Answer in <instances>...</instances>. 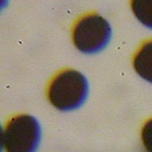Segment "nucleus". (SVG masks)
<instances>
[{
    "mask_svg": "<svg viewBox=\"0 0 152 152\" xmlns=\"http://www.w3.org/2000/svg\"><path fill=\"white\" fill-rule=\"evenodd\" d=\"M130 5L139 21L152 29V0H130Z\"/></svg>",
    "mask_w": 152,
    "mask_h": 152,
    "instance_id": "5",
    "label": "nucleus"
},
{
    "mask_svg": "<svg viewBox=\"0 0 152 152\" xmlns=\"http://www.w3.org/2000/svg\"><path fill=\"white\" fill-rule=\"evenodd\" d=\"M141 138L146 151L152 152V117L148 119L143 126Z\"/></svg>",
    "mask_w": 152,
    "mask_h": 152,
    "instance_id": "6",
    "label": "nucleus"
},
{
    "mask_svg": "<svg viewBox=\"0 0 152 152\" xmlns=\"http://www.w3.org/2000/svg\"><path fill=\"white\" fill-rule=\"evenodd\" d=\"M133 66L141 78L152 83V38L145 40L136 51Z\"/></svg>",
    "mask_w": 152,
    "mask_h": 152,
    "instance_id": "4",
    "label": "nucleus"
},
{
    "mask_svg": "<svg viewBox=\"0 0 152 152\" xmlns=\"http://www.w3.org/2000/svg\"><path fill=\"white\" fill-rule=\"evenodd\" d=\"M112 28L106 19L97 13L86 14L77 19L72 29V40L81 52L95 53L107 45Z\"/></svg>",
    "mask_w": 152,
    "mask_h": 152,
    "instance_id": "2",
    "label": "nucleus"
},
{
    "mask_svg": "<svg viewBox=\"0 0 152 152\" xmlns=\"http://www.w3.org/2000/svg\"><path fill=\"white\" fill-rule=\"evenodd\" d=\"M88 81L79 71L66 69L51 79L47 88V97L53 106L62 111L78 108L87 97Z\"/></svg>",
    "mask_w": 152,
    "mask_h": 152,
    "instance_id": "1",
    "label": "nucleus"
},
{
    "mask_svg": "<svg viewBox=\"0 0 152 152\" xmlns=\"http://www.w3.org/2000/svg\"><path fill=\"white\" fill-rule=\"evenodd\" d=\"M41 138L39 124L27 114L16 115L2 132V145L6 152H35Z\"/></svg>",
    "mask_w": 152,
    "mask_h": 152,
    "instance_id": "3",
    "label": "nucleus"
}]
</instances>
